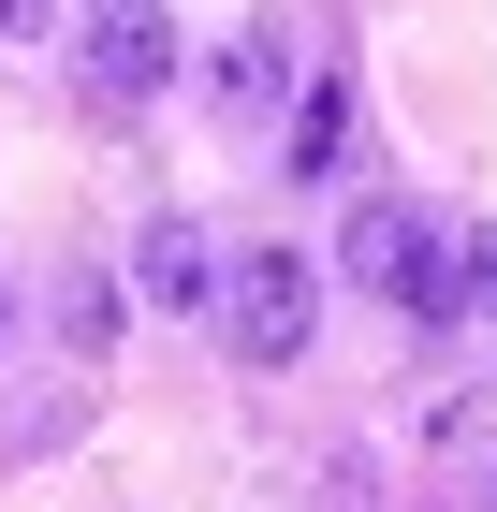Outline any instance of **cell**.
Wrapping results in <instances>:
<instances>
[{
	"label": "cell",
	"mask_w": 497,
	"mask_h": 512,
	"mask_svg": "<svg viewBox=\"0 0 497 512\" xmlns=\"http://www.w3.org/2000/svg\"><path fill=\"white\" fill-rule=\"evenodd\" d=\"M132 293H147V308H205V293H220V264H205V235H191V220H147V249H132Z\"/></svg>",
	"instance_id": "obj_5"
},
{
	"label": "cell",
	"mask_w": 497,
	"mask_h": 512,
	"mask_svg": "<svg viewBox=\"0 0 497 512\" xmlns=\"http://www.w3.org/2000/svg\"><path fill=\"white\" fill-rule=\"evenodd\" d=\"M483 512H497V469H483Z\"/></svg>",
	"instance_id": "obj_10"
},
{
	"label": "cell",
	"mask_w": 497,
	"mask_h": 512,
	"mask_svg": "<svg viewBox=\"0 0 497 512\" xmlns=\"http://www.w3.org/2000/svg\"><path fill=\"white\" fill-rule=\"evenodd\" d=\"M366 293H395L410 322H454V264H439V235H424V205H351V249H337Z\"/></svg>",
	"instance_id": "obj_3"
},
{
	"label": "cell",
	"mask_w": 497,
	"mask_h": 512,
	"mask_svg": "<svg viewBox=\"0 0 497 512\" xmlns=\"http://www.w3.org/2000/svg\"><path fill=\"white\" fill-rule=\"evenodd\" d=\"M205 103H220V118H278V103H293V44H278V30H234L220 59H205Z\"/></svg>",
	"instance_id": "obj_4"
},
{
	"label": "cell",
	"mask_w": 497,
	"mask_h": 512,
	"mask_svg": "<svg viewBox=\"0 0 497 512\" xmlns=\"http://www.w3.org/2000/svg\"><path fill=\"white\" fill-rule=\"evenodd\" d=\"M205 308H220V337L249 366H293L307 337H322V264H307V249H234Z\"/></svg>",
	"instance_id": "obj_1"
},
{
	"label": "cell",
	"mask_w": 497,
	"mask_h": 512,
	"mask_svg": "<svg viewBox=\"0 0 497 512\" xmlns=\"http://www.w3.org/2000/svg\"><path fill=\"white\" fill-rule=\"evenodd\" d=\"M454 308H483V322H497V220L454 249Z\"/></svg>",
	"instance_id": "obj_8"
},
{
	"label": "cell",
	"mask_w": 497,
	"mask_h": 512,
	"mask_svg": "<svg viewBox=\"0 0 497 512\" xmlns=\"http://www.w3.org/2000/svg\"><path fill=\"white\" fill-rule=\"evenodd\" d=\"M278 161H293V176H337V161H351V74H307L293 88V147H278Z\"/></svg>",
	"instance_id": "obj_6"
},
{
	"label": "cell",
	"mask_w": 497,
	"mask_h": 512,
	"mask_svg": "<svg viewBox=\"0 0 497 512\" xmlns=\"http://www.w3.org/2000/svg\"><path fill=\"white\" fill-rule=\"evenodd\" d=\"M0 30H59V0H0Z\"/></svg>",
	"instance_id": "obj_9"
},
{
	"label": "cell",
	"mask_w": 497,
	"mask_h": 512,
	"mask_svg": "<svg viewBox=\"0 0 497 512\" xmlns=\"http://www.w3.org/2000/svg\"><path fill=\"white\" fill-rule=\"evenodd\" d=\"M59 337H74V352H103V337H117V293H103V278H74V293H59Z\"/></svg>",
	"instance_id": "obj_7"
},
{
	"label": "cell",
	"mask_w": 497,
	"mask_h": 512,
	"mask_svg": "<svg viewBox=\"0 0 497 512\" xmlns=\"http://www.w3.org/2000/svg\"><path fill=\"white\" fill-rule=\"evenodd\" d=\"M74 74H88L103 118L161 103V74H176V15H161V0H88V15H74Z\"/></svg>",
	"instance_id": "obj_2"
}]
</instances>
